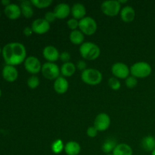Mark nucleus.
Instances as JSON below:
<instances>
[{"label":"nucleus","mask_w":155,"mask_h":155,"mask_svg":"<svg viewBox=\"0 0 155 155\" xmlns=\"http://www.w3.org/2000/svg\"><path fill=\"white\" fill-rule=\"evenodd\" d=\"M77 70V67L72 62L64 63L61 67V74L64 77H70L74 75Z\"/></svg>","instance_id":"aec40b11"},{"label":"nucleus","mask_w":155,"mask_h":155,"mask_svg":"<svg viewBox=\"0 0 155 155\" xmlns=\"http://www.w3.org/2000/svg\"><path fill=\"white\" fill-rule=\"evenodd\" d=\"M85 35L80 31V30H73L71 32L69 36L70 41L72 42L74 45H80L84 42L85 39Z\"/></svg>","instance_id":"4be33fe9"},{"label":"nucleus","mask_w":155,"mask_h":155,"mask_svg":"<svg viewBox=\"0 0 155 155\" xmlns=\"http://www.w3.org/2000/svg\"><path fill=\"white\" fill-rule=\"evenodd\" d=\"M98 25L94 18L91 17H85L79 21V30L84 35L92 36L97 31Z\"/></svg>","instance_id":"39448f33"},{"label":"nucleus","mask_w":155,"mask_h":155,"mask_svg":"<svg viewBox=\"0 0 155 155\" xmlns=\"http://www.w3.org/2000/svg\"><path fill=\"white\" fill-rule=\"evenodd\" d=\"M0 17H1V13H0Z\"/></svg>","instance_id":"37998d69"},{"label":"nucleus","mask_w":155,"mask_h":155,"mask_svg":"<svg viewBox=\"0 0 155 155\" xmlns=\"http://www.w3.org/2000/svg\"><path fill=\"white\" fill-rule=\"evenodd\" d=\"M111 73L114 77L117 79H127L130 77V68L126 64L117 62L111 67Z\"/></svg>","instance_id":"1a4fd4ad"},{"label":"nucleus","mask_w":155,"mask_h":155,"mask_svg":"<svg viewBox=\"0 0 155 155\" xmlns=\"http://www.w3.org/2000/svg\"><path fill=\"white\" fill-rule=\"evenodd\" d=\"M76 67H77V69H79L80 71H82V72H83V71L87 69V68H86V67H87V64H86V62L84 60H80L77 63Z\"/></svg>","instance_id":"f704fd0d"},{"label":"nucleus","mask_w":155,"mask_h":155,"mask_svg":"<svg viewBox=\"0 0 155 155\" xmlns=\"http://www.w3.org/2000/svg\"><path fill=\"white\" fill-rule=\"evenodd\" d=\"M2 95V91H1V89H0V97H1Z\"/></svg>","instance_id":"a19ab883"},{"label":"nucleus","mask_w":155,"mask_h":155,"mask_svg":"<svg viewBox=\"0 0 155 155\" xmlns=\"http://www.w3.org/2000/svg\"><path fill=\"white\" fill-rule=\"evenodd\" d=\"M31 28L36 34H45L50 30V24L44 18H37L32 23Z\"/></svg>","instance_id":"9b49d317"},{"label":"nucleus","mask_w":155,"mask_h":155,"mask_svg":"<svg viewBox=\"0 0 155 155\" xmlns=\"http://www.w3.org/2000/svg\"><path fill=\"white\" fill-rule=\"evenodd\" d=\"M27 86H28L29 88L32 89H36L38 86L40 84V80H39V78L36 75H32L31 77H30L27 80Z\"/></svg>","instance_id":"cd10ccee"},{"label":"nucleus","mask_w":155,"mask_h":155,"mask_svg":"<svg viewBox=\"0 0 155 155\" xmlns=\"http://www.w3.org/2000/svg\"><path fill=\"white\" fill-rule=\"evenodd\" d=\"M125 84L130 89H133L138 84V80L133 76H130L125 80Z\"/></svg>","instance_id":"c756f323"},{"label":"nucleus","mask_w":155,"mask_h":155,"mask_svg":"<svg viewBox=\"0 0 155 155\" xmlns=\"http://www.w3.org/2000/svg\"><path fill=\"white\" fill-rule=\"evenodd\" d=\"M117 145V143L116 141L114 140L113 139H107L103 143L102 146H101V150L106 154H110L111 152H113Z\"/></svg>","instance_id":"393cba45"},{"label":"nucleus","mask_w":155,"mask_h":155,"mask_svg":"<svg viewBox=\"0 0 155 155\" xmlns=\"http://www.w3.org/2000/svg\"><path fill=\"white\" fill-rule=\"evenodd\" d=\"M71 14L72 15L73 18L80 21L86 17V7L84 6V5L81 4V3H75L71 8Z\"/></svg>","instance_id":"a211bd4d"},{"label":"nucleus","mask_w":155,"mask_h":155,"mask_svg":"<svg viewBox=\"0 0 155 155\" xmlns=\"http://www.w3.org/2000/svg\"><path fill=\"white\" fill-rule=\"evenodd\" d=\"M59 58L64 63H68V62H70V61L71 59V54L68 51H63V52H61L60 54V58Z\"/></svg>","instance_id":"473e14b6"},{"label":"nucleus","mask_w":155,"mask_h":155,"mask_svg":"<svg viewBox=\"0 0 155 155\" xmlns=\"http://www.w3.org/2000/svg\"><path fill=\"white\" fill-rule=\"evenodd\" d=\"M2 49L1 48V47H0V54H2Z\"/></svg>","instance_id":"ea45409f"},{"label":"nucleus","mask_w":155,"mask_h":155,"mask_svg":"<svg viewBox=\"0 0 155 155\" xmlns=\"http://www.w3.org/2000/svg\"><path fill=\"white\" fill-rule=\"evenodd\" d=\"M1 3L5 6V7H6V6L9 5H10L12 2H11L9 0H2Z\"/></svg>","instance_id":"e433bc0d"},{"label":"nucleus","mask_w":155,"mask_h":155,"mask_svg":"<svg viewBox=\"0 0 155 155\" xmlns=\"http://www.w3.org/2000/svg\"><path fill=\"white\" fill-rule=\"evenodd\" d=\"M151 67L145 61L136 62L130 68V74L137 79L146 78L151 74Z\"/></svg>","instance_id":"20e7f679"},{"label":"nucleus","mask_w":155,"mask_h":155,"mask_svg":"<svg viewBox=\"0 0 155 155\" xmlns=\"http://www.w3.org/2000/svg\"><path fill=\"white\" fill-rule=\"evenodd\" d=\"M81 80L89 86H96L102 81V74L98 70L87 68L82 72Z\"/></svg>","instance_id":"7ed1b4c3"},{"label":"nucleus","mask_w":155,"mask_h":155,"mask_svg":"<svg viewBox=\"0 0 155 155\" xmlns=\"http://www.w3.org/2000/svg\"><path fill=\"white\" fill-rule=\"evenodd\" d=\"M30 2H31L33 6H35L39 9L46 8L52 4L51 0H31Z\"/></svg>","instance_id":"bb28decb"},{"label":"nucleus","mask_w":155,"mask_h":155,"mask_svg":"<svg viewBox=\"0 0 155 155\" xmlns=\"http://www.w3.org/2000/svg\"><path fill=\"white\" fill-rule=\"evenodd\" d=\"M65 145L61 139H57L51 144V151L54 154H58L64 151Z\"/></svg>","instance_id":"a878e982"},{"label":"nucleus","mask_w":155,"mask_h":155,"mask_svg":"<svg viewBox=\"0 0 155 155\" xmlns=\"http://www.w3.org/2000/svg\"><path fill=\"white\" fill-rule=\"evenodd\" d=\"M67 25L69 27V29H71V31L73 30H78L79 28V21L78 20L75 19V18H71L67 22Z\"/></svg>","instance_id":"7c9ffc66"},{"label":"nucleus","mask_w":155,"mask_h":155,"mask_svg":"<svg viewBox=\"0 0 155 155\" xmlns=\"http://www.w3.org/2000/svg\"><path fill=\"white\" fill-rule=\"evenodd\" d=\"M2 77L9 83L15 82L18 77V71L15 66L6 64L2 69Z\"/></svg>","instance_id":"ddd939ff"},{"label":"nucleus","mask_w":155,"mask_h":155,"mask_svg":"<svg viewBox=\"0 0 155 155\" xmlns=\"http://www.w3.org/2000/svg\"><path fill=\"white\" fill-rule=\"evenodd\" d=\"M110 125V118L106 113H100L94 120V127L98 132L107 130Z\"/></svg>","instance_id":"9d476101"},{"label":"nucleus","mask_w":155,"mask_h":155,"mask_svg":"<svg viewBox=\"0 0 155 155\" xmlns=\"http://www.w3.org/2000/svg\"><path fill=\"white\" fill-rule=\"evenodd\" d=\"M119 2H120V4H124V3H127V0H126V1H121V0H120V1H119Z\"/></svg>","instance_id":"4c0bfd02"},{"label":"nucleus","mask_w":155,"mask_h":155,"mask_svg":"<svg viewBox=\"0 0 155 155\" xmlns=\"http://www.w3.org/2000/svg\"><path fill=\"white\" fill-rule=\"evenodd\" d=\"M80 53L84 60L94 61L99 57L101 49L94 42H86L80 45Z\"/></svg>","instance_id":"f03ea898"},{"label":"nucleus","mask_w":155,"mask_h":155,"mask_svg":"<svg viewBox=\"0 0 155 155\" xmlns=\"http://www.w3.org/2000/svg\"><path fill=\"white\" fill-rule=\"evenodd\" d=\"M106 155H113V154H107Z\"/></svg>","instance_id":"79ce46f5"},{"label":"nucleus","mask_w":155,"mask_h":155,"mask_svg":"<svg viewBox=\"0 0 155 155\" xmlns=\"http://www.w3.org/2000/svg\"><path fill=\"white\" fill-rule=\"evenodd\" d=\"M64 151L68 155H78L81 151V147L78 142L71 141L65 145Z\"/></svg>","instance_id":"6ab92c4d"},{"label":"nucleus","mask_w":155,"mask_h":155,"mask_svg":"<svg viewBox=\"0 0 155 155\" xmlns=\"http://www.w3.org/2000/svg\"><path fill=\"white\" fill-rule=\"evenodd\" d=\"M21 14L25 18H30L33 17V5H32L31 2L27 1H23L21 4Z\"/></svg>","instance_id":"5701e85b"},{"label":"nucleus","mask_w":155,"mask_h":155,"mask_svg":"<svg viewBox=\"0 0 155 155\" xmlns=\"http://www.w3.org/2000/svg\"><path fill=\"white\" fill-rule=\"evenodd\" d=\"M112 154L113 155H133V149L127 144H117Z\"/></svg>","instance_id":"412c9836"},{"label":"nucleus","mask_w":155,"mask_h":155,"mask_svg":"<svg viewBox=\"0 0 155 155\" xmlns=\"http://www.w3.org/2000/svg\"><path fill=\"white\" fill-rule=\"evenodd\" d=\"M108 86L111 89L114 91H117L120 89L121 83L120 82L119 79L116 78V77H110L108 80Z\"/></svg>","instance_id":"c85d7f7f"},{"label":"nucleus","mask_w":155,"mask_h":155,"mask_svg":"<svg viewBox=\"0 0 155 155\" xmlns=\"http://www.w3.org/2000/svg\"><path fill=\"white\" fill-rule=\"evenodd\" d=\"M44 19L45 20V21H48V23H52L54 22V21H55L56 19H57V18H56L55 15H54V12H48L45 13V18H44Z\"/></svg>","instance_id":"2f4dec72"},{"label":"nucleus","mask_w":155,"mask_h":155,"mask_svg":"<svg viewBox=\"0 0 155 155\" xmlns=\"http://www.w3.org/2000/svg\"><path fill=\"white\" fill-rule=\"evenodd\" d=\"M42 74L45 79L49 80H55L60 77L61 69L55 63L46 62L42 67Z\"/></svg>","instance_id":"0eeeda50"},{"label":"nucleus","mask_w":155,"mask_h":155,"mask_svg":"<svg viewBox=\"0 0 155 155\" xmlns=\"http://www.w3.org/2000/svg\"><path fill=\"white\" fill-rule=\"evenodd\" d=\"M24 63L26 71L33 75L39 74L42 70V65L41 64L40 61L35 56L27 57Z\"/></svg>","instance_id":"6e6552de"},{"label":"nucleus","mask_w":155,"mask_h":155,"mask_svg":"<svg viewBox=\"0 0 155 155\" xmlns=\"http://www.w3.org/2000/svg\"><path fill=\"white\" fill-rule=\"evenodd\" d=\"M142 148L146 151H152L155 149V138L151 136H145L142 140Z\"/></svg>","instance_id":"b1692460"},{"label":"nucleus","mask_w":155,"mask_h":155,"mask_svg":"<svg viewBox=\"0 0 155 155\" xmlns=\"http://www.w3.org/2000/svg\"><path fill=\"white\" fill-rule=\"evenodd\" d=\"M101 10L107 16L114 17L120 13L121 5L117 0H107L101 3Z\"/></svg>","instance_id":"423d86ee"},{"label":"nucleus","mask_w":155,"mask_h":155,"mask_svg":"<svg viewBox=\"0 0 155 155\" xmlns=\"http://www.w3.org/2000/svg\"><path fill=\"white\" fill-rule=\"evenodd\" d=\"M120 18L125 23H130L134 21L136 18V12L133 7L130 5L125 6L120 11Z\"/></svg>","instance_id":"f3484780"},{"label":"nucleus","mask_w":155,"mask_h":155,"mask_svg":"<svg viewBox=\"0 0 155 155\" xmlns=\"http://www.w3.org/2000/svg\"><path fill=\"white\" fill-rule=\"evenodd\" d=\"M42 54L45 60L48 61V62H52V63L57 61L60 58V53L58 50L53 45L45 46L42 51Z\"/></svg>","instance_id":"f8f14e48"},{"label":"nucleus","mask_w":155,"mask_h":155,"mask_svg":"<svg viewBox=\"0 0 155 155\" xmlns=\"http://www.w3.org/2000/svg\"><path fill=\"white\" fill-rule=\"evenodd\" d=\"M23 33H24V35L25 36L29 37V36H32V34L33 33V30H32L31 27H26L24 29V30H23Z\"/></svg>","instance_id":"c9c22d12"},{"label":"nucleus","mask_w":155,"mask_h":155,"mask_svg":"<svg viewBox=\"0 0 155 155\" xmlns=\"http://www.w3.org/2000/svg\"><path fill=\"white\" fill-rule=\"evenodd\" d=\"M151 155H155V149H154L151 151Z\"/></svg>","instance_id":"58836bf2"},{"label":"nucleus","mask_w":155,"mask_h":155,"mask_svg":"<svg viewBox=\"0 0 155 155\" xmlns=\"http://www.w3.org/2000/svg\"><path fill=\"white\" fill-rule=\"evenodd\" d=\"M98 130L95 128L94 126L92 127H89V128L87 129V131H86V134L90 138H95L96 137L97 135H98Z\"/></svg>","instance_id":"72a5a7b5"},{"label":"nucleus","mask_w":155,"mask_h":155,"mask_svg":"<svg viewBox=\"0 0 155 155\" xmlns=\"http://www.w3.org/2000/svg\"><path fill=\"white\" fill-rule=\"evenodd\" d=\"M54 13L57 19L63 20L69 16L71 13V8L67 3H60L58 4L54 8Z\"/></svg>","instance_id":"4468645a"},{"label":"nucleus","mask_w":155,"mask_h":155,"mask_svg":"<svg viewBox=\"0 0 155 155\" xmlns=\"http://www.w3.org/2000/svg\"><path fill=\"white\" fill-rule=\"evenodd\" d=\"M4 12L5 16L10 20L18 19L22 15L21 7L15 3H11L9 5L5 7Z\"/></svg>","instance_id":"2eb2a0df"},{"label":"nucleus","mask_w":155,"mask_h":155,"mask_svg":"<svg viewBox=\"0 0 155 155\" xmlns=\"http://www.w3.org/2000/svg\"><path fill=\"white\" fill-rule=\"evenodd\" d=\"M2 57L6 64L17 66L24 63L27 58V50L21 42H10L3 47Z\"/></svg>","instance_id":"f257e3e1"},{"label":"nucleus","mask_w":155,"mask_h":155,"mask_svg":"<svg viewBox=\"0 0 155 155\" xmlns=\"http://www.w3.org/2000/svg\"><path fill=\"white\" fill-rule=\"evenodd\" d=\"M53 88H54V90L58 94L62 95V94L66 93L67 91L68 90L69 83H68V80L65 77L60 76L58 78H57L54 80Z\"/></svg>","instance_id":"dca6fc26"}]
</instances>
